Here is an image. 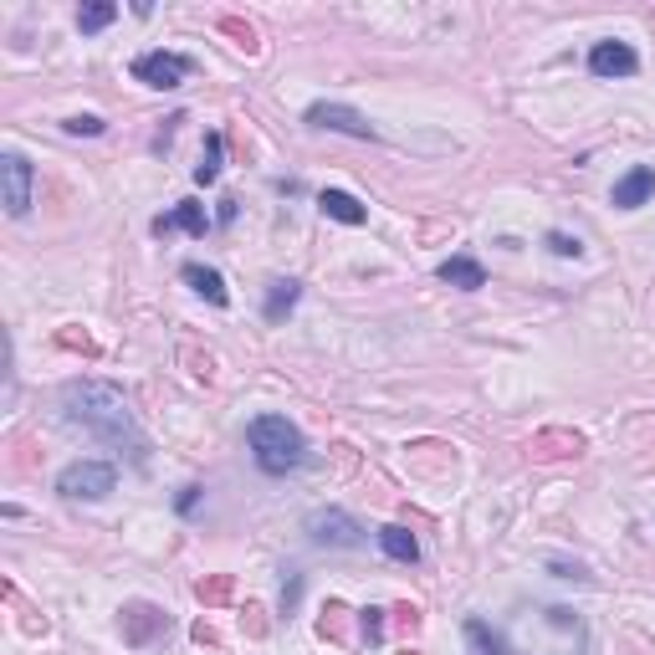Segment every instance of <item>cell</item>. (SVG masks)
Returning <instances> with one entry per match:
<instances>
[{
  "label": "cell",
  "instance_id": "6da1fadb",
  "mask_svg": "<svg viewBox=\"0 0 655 655\" xmlns=\"http://www.w3.org/2000/svg\"><path fill=\"white\" fill-rule=\"evenodd\" d=\"M62 410L72 425H82L87 435H98V441L128 451L134 461H144L149 441H144V430L134 420V410H128L123 400V389L103 384V379H67L62 384Z\"/></svg>",
  "mask_w": 655,
  "mask_h": 655
},
{
  "label": "cell",
  "instance_id": "7a4b0ae2",
  "mask_svg": "<svg viewBox=\"0 0 655 655\" xmlns=\"http://www.w3.org/2000/svg\"><path fill=\"white\" fill-rule=\"evenodd\" d=\"M246 441L256 451V466L267 476H287L308 461V441H302V430L287 420V415H256L246 425Z\"/></svg>",
  "mask_w": 655,
  "mask_h": 655
},
{
  "label": "cell",
  "instance_id": "3957f363",
  "mask_svg": "<svg viewBox=\"0 0 655 655\" xmlns=\"http://www.w3.org/2000/svg\"><path fill=\"white\" fill-rule=\"evenodd\" d=\"M113 487H118V471L108 461H72L57 476V492L72 497V502H103Z\"/></svg>",
  "mask_w": 655,
  "mask_h": 655
},
{
  "label": "cell",
  "instance_id": "277c9868",
  "mask_svg": "<svg viewBox=\"0 0 655 655\" xmlns=\"http://www.w3.org/2000/svg\"><path fill=\"white\" fill-rule=\"evenodd\" d=\"M308 533L318 548H364V528L359 517H348L343 507H328V512H313L308 517Z\"/></svg>",
  "mask_w": 655,
  "mask_h": 655
},
{
  "label": "cell",
  "instance_id": "5b68a950",
  "mask_svg": "<svg viewBox=\"0 0 655 655\" xmlns=\"http://www.w3.org/2000/svg\"><path fill=\"white\" fill-rule=\"evenodd\" d=\"M308 123L313 128H333V134H348V139H379V128L359 113V108H343V103H313L308 108Z\"/></svg>",
  "mask_w": 655,
  "mask_h": 655
},
{
  "label": "cell",
  "instance_id": "8992f818",
  "mask_svg": "<svg viewBox=\"0 0 655 655\" xmlns=\"http://www.w3.org/2000/svg\"><path fill=\"white\" fill-rule=\"evenodd\" d=\"M0 185H6V215H21L31 210V185H36V169L26 154H6L0 159Z\"/></svg>",
  "mask_w": 655,
  "mask_h": 655
},
{
  "label": "cell",
  "instance_id": "52a82bcc",
  "mask_svg": "<svg viewBox=\"0 0 655 655\" xmlns=\"http://www.w3.org/2000/svg\"><path fill=\"white\" fill-rule=\"evenodd\" d=\"M134 77L149 82V87H180L190 77V57H180V52H144V57H134Z\"/></svg>",
  "mask_w": 655,
  "mask_h": 655
},
{
  "label": "cell",
  "instance_id": "ba28073f",
  "mask_svg": "<svg viewBox=\"0 0 655 655\" xmlns=\"http://www.w3.org/2000/svg\"><path fill=\"white\" fill-rule=\"evenodd\" d=\"M589 72H594V77H635V72H640V57H635L630 41H594Z\"/></svg>",
  "mask_w": 655,
  "mask_h": 655
},
{
  "label": "cell",
  "instance_id": "9c48e42d",
  "mask_svg": "<svg viewBox=\"0 0 655 655\" xmlns=\"http://www.w3.org/2000/svg\"><path fill=\"white\" fill-rule=\"evenodd\" d=\"M650 195H655V169H650V164H635L625 180L615 185V205H620V210H640Z\"/></svg>",
  "mask_w": 655,
  "mask_h": 655
},
{
  "label": "cell",
  "instance_id": "30bf717a",
  "mask_svg": "<svg viewBox=\"0 0 655 655\" xmlns=\"http://www.w3.org/2000/svg\"><path fill=\"white\" fill-rule=\"evenodd\" d=\"M318 210L328 215V221H338V226H364V221H369V210L348 195V190H323V195H318Z\"/></svg>",
  "mask_w": 655,
  "mask_h": 655
},
{
  "label": "cell",
  "instance_id": "8fae6325",
  "mask_svg": "<svg viewBox=\"0 0 655 655\" xmlns=\"http://www.w3.org/2000/svg\"><path fill=\"white\" fill-rule=\"evenodd\" d=\"M435 277H441V282H451V287H461V292L487 287L482 261H471V256H451V261H441V267H435Z\"/></svg>",
  "mask_w": 655,
  "mask_h": 655
},
{
  "label": "cell",
  "instance_id": "7c38bea8",
  "mask_svg": "<svg viewBox=\"0 0 655 655\" xmlns=\"http://www.w3.org/2000/svg\"><path fill=\"white\" fill-rule=\"evenodd\" d=\"M205 205H195V200H180V205H174L169 215H159V221H154V231L164 236V231H190V236H205Z\"/></svg>",
  "mask_w": 655,
  "mask_h": 655
},
{
  "label": "cell",
  "instance_id": "4fadbf2b",
  "mask_svg": "<svg viewBox=\"0 0 655 655\" xmlns=\"http://www.w3.org/2000/svg\"><path fill=\"white\" fill-rule=\"evenodd\" d=\"M185 282L205 297V302H215V308H226V302H231V292H226V277L221 272H215V267H200V261H190V267H185Z\"/></svg>",
  "mask_w": 655,
  "mask_h": 655
},
{
  "label": "cell",
  "instance_id": "5bb4252c",
  "mask_svg": "<svg viewBox=\"0 0 655 655\" xmlns=\"http://www.w3.org/2000/svg\"><path fill=\"white\" fill-rule=\"evenodd\" d=\"M154 630H164V615L154 604H128V615H123V635L134 640V645H144Z\"/></svg>",
  "mask_w": 655,
  "mask_h": 655
},
{
  "label": "cell",
  "instance_id": "9a60e30c",
  "mask_svg": "<svg viewBox=\"0 0 655 655\" xmlns=\"http://www.w3.org/2000/svg\"><path fill=\"white\" fill-rule=\"evenodd\" d=\"M379 548H384L389 558H395V563H415V558H420L415 533H410V528H400V522H395V528H379Z\"/></svg>",
  "mask_w": 655,
  "mask_h": 655
},
{
  "label": "cell",
  "instance_id": "2e32d148",
  "mask_svg": "<svg viewBox=\"0 0 655 655\" xmlns=\"http://www.w3.org/2000/svg\"><path fill=\"white\" fill-rule=\"evenodd\" d=\"M297 297H302V282H292V277L272 282V287H267V323H282V318L297 308Z\"/></svg>",
  "mask_w": 655,
  "mask_h": 655
},
{
  "label": "cell",
  "instance_id": "e0dca14e",
  "mask_svg": "<svg viewBox=\"0 0 655 655\" xmlns=\"http://www.w3.org/2000/svg\"><path fill=\"white\" fill-rule=\"evenodd\" d=\"M466 645H471V655H507V640L487 620H466Z\"/></svg>",
  "mask_w": 655,
  "mask_h": 655
},
{
  "label": "cell",
  "instance_id": "ac0fdd59",
  "mask_svg": "<svg viewBox=\"0 0 655 655\" xmlns=\"http://www.w3.org/2000/svg\"><path fill=\"white\" fill-rule=\"evenodd\" d=\"M221 154H226V139L210 134V139H205V154H200V164H195V185H215V180H221Z\"/></svg>",
  "mask_w": 655,
  "mask_h": 655
},
{
  "label": "cell",
  "instance_id": "d6986e66",
  "mask_svg": "<svg viewBox=\"0 0 655 655\" xmlns=\"http://www.w3.org/2000/svg\"><path fill=\"white\" fill-rule=\"evenodd\" d=\"M113 21H118V6H113V0H93V6L77 11L82 36H93V31H103V26H113Z\"/></svg>",
  "mask_w": 655,
  "mask_h": 655
},
{
  "label": "cell",
  "instance_id": "ffe728a7",
  "mask_svg": "<svg viewBox=\"0 0 655 655\" xmlns=\"http://www.w3.org/2000/svg\"><path fill=\"white\" fill-rule=\"evenodd\" d=\"M62 128H67L72 139H98V134H103V118H98V113H77V118H67Z\"/></svg>",
  "mask_w": 655,
  "mask_h": 655
},
{
  "label": "cell",
  "instance_id": "44dd1931",
  "mask_svg": "<svg viewBox=\"0 0 655 655\" xmlns=\"http://www.w3.org/2000/svg\"><path fill=\"white\" fill-rule=\"evenodd\" d=\"M548 251H553V256H579V251H584V241H579V236H569V231H548Z\"/></svg>",
  "mask_w": 655,
  "mask_h": 655
},
{
  "label": "cell",
  "instance_id": "7402d4cb",
  "mask_svg": "<svg viewBox=\"0 0 655 655\" xmlns=\"http://www.w3.org/2000/svg\"><path fill=\"white\" fill-rule=\"evenodd\" d=\"M364 640H384V609H364Z\"/></svg>",
  "mask_w": 655,
  "mask_h": 655
},
{
  "label": "cell",
  "instance_id": "603a6c76",
  "mask_svg": "<svg viewBox=\"0 0 655 655\" xmlns=\"http://www.w3.org/2000/svg\"><path fill=\"white\" fill-rule=\"evenodd\" d=\"M195 502H200V487H185L180 492V512H195Z\"/></svg>",
  "mask_w": 655,
  "mask_h": 655
},
{
  "label": "cell",
  "instance_id": "cb8c5ba5",
  "mask_svg": "<svg viewBox=\"0 0 655 655\" xmlns=\"http://www.w3.org/2000/svg\"><path fill=\"white\" fill-rule=\"evenodd\" d=\"M215 221L231 226V221H236V200H221V215H215Z\"/></svg>",
  "mask_w": 655,
  "mask_h": 655
}]
</instances>
